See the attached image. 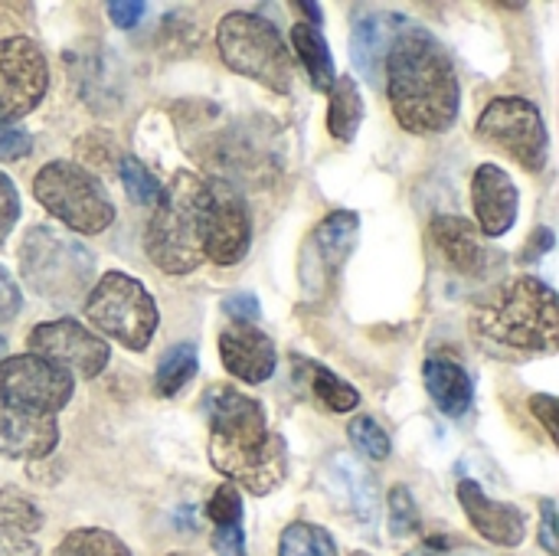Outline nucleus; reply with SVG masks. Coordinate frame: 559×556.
Wrapping results in <instances>:
<instances>
[{
    "instance_id": "f257e3e1",
    "label": "nucleus",
    "mask_w": 559,
    "mask_h": 556,
    "mask_svg": "<svg viewBox=\"0 0 559 556\" xmlns=\"http://www.w3.org/2000/svg\"><path fill=\"white\" fill-rule=\"evenodd\" d=\"M210 416V462L229 485L249 495H272L288 475V449L269 429L262 403L236 387H213L203 403Z\"/></svg>"
},
{
    "instance_id": "f03ea898",
    "label": "nucleus",
    "mask_w": 559,
    "mask_h": 556,
    "mask_svg": "<svg viewBox=\"0 0 559 556\" xmlns=\"http://www.w3.org/2000/svg\"><path fill=\"white\" fill-rule=\"evenodd\" d=\"M386 98L413 134H442L455 125L462 88L449 49L419 26H406L386 56Z\"/></svg>"
},
{
    "instance_id": "7ed1b4c3",
    "label": "nucleus",
    "mask_w": 559,
    "mask_h": 556,
    "mask_svg": "<svg viewBox=\"0 0 559 556\" xmlns=\"http://www.w3.org/2000/svg\"><path fill=\"white\" fill-rule=\"evenodd\" d=\"M472 331L511 351L554 354L559 347L557 292L534 275H521L472 315Z\"/></svg>"
},
{
    "instance_id": "20e7f679",
    "label": "nucleus",
    "mask_w": 559,
    "mask_h": 556,
    "mask_svg": "<svg viewBox=\"0 0 559 556\" xmlns=\"http://www.w3.org/2000/svg\"><path fill=\"white\" fill-rule=\"evenodd\" d=\"M206 229V180L190 170H177L170 187H164L160 203L144 233L147 259L167 275H187L206 262L203 252Z\"/></svg>"
},
{
    "instance_id": "39448f33",
    "label": "nucleus",
    "mask_w": 559,
    "mask_h": 556,
    "mask_svg": "<svg viewBox=\"0 0 559 556\" xmlns=\"http://www.w3.org/2000/svg\"><path fill=\"white\" fill-rule=\"evenodd\" d=\"M95 259L69 233L56 226H33L20 246V275L33 295L49 305L69 308L88 298Z\"/></svg>"
},
{
    "instance_id": "423d86ee",
    "label": "nucleus",
    "mask_w": 559,
    "mask_h": 556,
    "mask_svg": "<svg viewBox=\"0 0 559 556\" xmlns=\"http://www.w3.org/2000/svg\"><path fill=\"white\" fill-rule=\"evenodd\" d=\"M216 46H219L223 62L233 72H239L278 95L292 92L295 66H292L288 46H285L282 33L265 16L246 13V10L226 13L216 29Z\"/></svg>"
},
{
    "instance_id": "0eeeda50",
    "label": "nucleus",
    "mask_w": 559,
    "mask_h": 556,
    "mask_svg": "<svg viewBox=\"0 0 559 556\" xmlns=\"http://www.w3.org/2000/svg\"><path fill=\"white\" fill-rule=\"evenodd\" d=\"M33 193L49 216L75 233L98 236L115 223V203L108 200L105 187L72 161L43 164L33 177Z\"/></svg>"
},
{
    "instance_id": "6e6552de",
    "label": "nucleus",
    "mask_w": 559,
    "mask_h": 556,
    "mask_svg": "<svg viewBox=\"0 0 559 556\" xmlns=\"http://www.w3.org/2000/svg\"><path fill=\"white\" fill-rule=\"evenodd\" d=\"M82 308L102 334H108L128 351H144L154 341L157 305L151 292L124 272L102 275Z\"/></svg>"
},
{
    "instance_id": "1a4fd4ad",
    "label": "nucleus",
    "mask_w": 559,
    "mask_h": 556,
    "mask_svg": "<svg viewBox=\"0 0 559 556\" xmlns=\"http://www.w3.org/2000/svg\"><path fill=\"white\" fill-rule=\"evenodd\" d=\"M478 138L508 151L524 170L540 174L547 167V154H550V134L544 125V115L534 102L521 98V95H504L495 98L478 125H475Z\"/></svg>"
},
{
    "instance_id": "9d476101",
    "label": "nucleus",
    "mask_w": 559,
    "mask_h": 556,
    "mask_svg": "<svg viewBox=\"0 0 559 556\" xmlns=\"http://www.w3.org/2000/svg\"><path fill=\"white\" fill-rule=\"evenodd\" d=\"M360 239V216L354 210L328 213L305 239L298 252V279L308 301H321L337 285L350 252Z\"/></svg>"
},
{
    "instance_id": "9b49d317",
    "label": "nucleus",
    "mask_w": 559,
    "mask_h": 556,
    "mask_svg": "<svg viewBox=\"0 0 559 556\" xmlns=\"http://www.w3.org/2000/svg\"><path fill=\"white\" fill-rule=\"evenodd\" d=\"M72 377L43 357L20 354L0 360V403L20 413L56 416L72 400Z\"/></svg>"
},
{
    "instance_id": "f8f14e48",
    "label": "nucleus",
    "mask_w": 559,
    "mask_h": 556,
    "mask_svg": "<svg viewBox=\"0 0 559 556\" xmlns=\"http://www.w3.org/2000/svg\"><path fill=\"white\" fill-rule=\"evenodd\" d=\"M26 344H29L33 357H43L46 364L66 370L69 377H82V380L98 377L111 357L108 341H102L98 334H92L88 328H82L72 318L36 324L26 334Z\"/></svg>"
},
{
    "instance_id": "ddd939ff",
    "label": "nucleus",
    "mask_w": 559,
    "mask_h": 556,
    "mask_svg": "<svg viewBox=\"0 0 559 556\" xmlns=\"http://www.w3.org/2000/svg\"><path fill=\"white\" fill-rule=\"evenodd\" d=\"M49 88V66L29 36L0 39V121L29 115Z\"/></svg>"
},
{
    "instance_id": "4468645a",
    "label": "nucleus",
    "mask_w": 559,
    "mask_h": 556,
    "mask_svg": "<svg viewBox=\"0 0 559 556\" xmlns=\"http://www.w3.org/2000/svg\"><path fill=\"white\" fill-rule=\"evenodd\" d=\"M252 220L246 197L229 180H206V229L203 252L216 265H236L249 256Z\"/></svg>"
},
{
    "instance_id": "2eb2a0df",
    "label": "nucleus",
    "mask_w": 559,
    "mask_h": 556,
    "mask_svg": "<svg viewBox=\"0 0 559 556\" xmlns=\"http://www.w3.org/2000/svg\"><path fill=\"white\" fill-rule=\"evenodd\" d=\"M472 203L481 236H504L514 229L521 213V193L511 174L498 164H481L472 177Z\"/></svg>"
},
{
    "instance_id": "dca6fc26",
    "label": "nucleus",
    "mask_w": 559,
    "mask_h": 556,
    "mask_svg": "<svg viewBox=\"0 0 559 556\" xmlns=\"http://www.w3.org/2000/svg\"><path fill=\"white\" fill-rule=\"evenodd\" d=\"M459 501L472 528L491 541L495 547H521L527 537V518L521 508L508 501H495L478 482H462L459 485Z\"/></svg>"
},
{
    "instance_id": "f3484780",
    "label": "nucleus",
    "mask_w": 559,
    "mask_h": 556,
    "mask_svg": "<svg viewBox=\"0 0 559 556\" xmlns=\"http://www.w3.org/2000/svg\"><path fill=\"white\" fill-rule=\"evenodd\" d=\"M219 357L223 367L242 383H265L275 374V344L265 331L252 324H233L219 334Z\"/></svg>"
},
{
    "instance_id": "a211bd4d",
    "label": "nucleus",
    "mask_w": 559,
    "mask_h": 556,
    "mask_svg": "<svg viewBox=\"0 0 559 556\" xmlns=\"http://www.w3.org/2000/svg\"><path fill=\"white\" fill-rule=\"evenodd\" d=\"M403 29H406V16H400V13H367V16L354 20L350 59L370 85L383 82V66H386L390 46L396 43V36Z\"/></svg>"
},
{
    "instance_id": "6ab92c4d",
    "label": "nucleus",
    "mask_w": 559,
    "mask_h": 556,
    "mask_svg": "<svg viewBox=\"0 0 559 556\" xmlns=\"http://www.w3.org/2000/svg\"><path fill=\"white\" fill-rule=\"evenodd\" d=\"M59 442V426L56 416H36V413H20L0 403V456L10 459H46Z\"/></svg>"
},
{
    "instance_id": "aec40b11",
    "label": "nucleus",
    "mask_w": 559,
    "mask_h": 556,
    "mask_svg": "<svg viewBox=\"0 0 559 556\" xmlns=\"http://www.w3.org/2000/svg\"><path fill=\"white\" fill-rule=\"evenodd\" d=\"M432 242L452 269H459L465 275H475L478 269H485L488 249H485L475 223H468L462 216H436L432 220Z\"/></svg>"
},
{
    "instance_id": "412c9836",
    "label": "nucleus",
    "mask_w": 559,
    "mask_h": 556,
    "mask_svg": "<svg viewBox=\"0 0 559 556\" xmlns=\"http://www.w3.org/2000/svg\"><path fill=\"white\" fill-rule=\"evenodd\" d=\"M423 380L426 390L432 397V403L445 413V416H465L475 403V387L472 377L462 364L445 360V357H429L423 364Z\"/></svg>"
},
{
    "instance_id": "4be33fe9",
    "label": "nucleus",
    "mask_w": 559,
    "mask_h": 556,
    "mask_svg": "<svg viewBox=\"0 0 559 556\" xmlns=\"http://www.w3.org/2000/svg\"><path fill=\"white\" fill-rule=\"evenodd\" d=\"M292 46L311 79V85L318 92H331L334 85V59H331V49H328V39L321 33V26H311V23H295L292 26Z\"/></svg>"
},
{
    "instance_id": "5701e85b",
    "label": "nucleus",
    "mask_w": 559,
    "mask_h": 556,
    "mask_svg": "<svg viewBox=\"0 0 559 556\" xmlns=\"http://www.w3.org/2000/svg\"><path fill=\"white\" fill-rule=\"evenodd\" d=\"M364 121V95L354 75H341L331 85V105H328V131L341 141L350 144L360 131Z\"/></svg>"
},
{
    "instance_id": "b1692460",
    "label": "nucleus",
    "mask_w": 559,
    "mask_h": 556,
    "mask_svg": "<svg viewBox=\"0 0 559 556\" xmlns=\"http://www.w3.org/2000/svg\"><path fill=\"white\" fill-rule=\"evenodd\" d=\"M295 364L301 370H308V383H311L318 403H324L331 413H350V410L360 406V393L347 380H341L337 374H331L328 367L311 364V360H298V357H295Z\"/></svg>"
},
{
    "instance_id": "393cba45",
    "label": "nucleus",
    "mask_w": 559,
    "mask_h": 556,
    "mask_svg": "<svg viewBox=\"0 0 559 556\" xmlns=\"http://www.w3.org/2000/svg\"><path fill=\"white\" fill-rule=\"evenodd\" d=\"M197 347L193 344H174L164 351L160 364H157V374H154V383H157V393L160 397H177L193 377H197Z\"/></svg>"
},
{
    "instance_id": "a878e982",
    "label": "nucleus",
    "mask_w": 559,
    "mask_h": 556,
    "mask_svg": "<svg viewBox=\"0 0 559 556\" xmlns=\"http://www.w3.org/2000/svg\"><path fill=\"white\" fill-rule=\"evenodd\" d=\"M52 556H131L121 537H115L111 531L102 528H79L69 531Z\"/></svg>"
},
{
    "instance_id": "bb28decb",
    "label": "nucleus",
    "mask_w": 559,
    "mask_h": 556,
    "mask_svg": "<svg viewBox=\"0 0 559 556\" xmlns=\"http://www.w3.org/2000/svg\"><path fill=\"white\" fill-rule=\"evenodd\" d=\"M43 528V511L16 488H0V531L33 537Z\"/></svg>"
},
{
    "instance_id": "cd10ccee",
    "label": "nucleus",
    "mask_w": 559,
    "mask_h": 556,
    "mask_svg": "<svg viewBox=\"0 0 559 556\" xmlns=\"http://www.w3.org/2000/svg\"><path fill=\"white\" fill-rule=\"evenodd\" d=\"M278 556H337L334 537L308 521H295L282 531Z\"/></svg>"
},
{
    "instance_id": "c85d7f7f",
    "label": "nucleus",
    "mask_w": 559,
    "mask_h": 556,
    "mask_svg": "<svg viewBox=\"0 0 559 556\" xmlns=\"http://www.w3.org/2000/svg\"><path fill=\"white\" fill-rule=\"evenodd\" d=\"M118 174H121L124 193H128L134 203H141V206H157V203H160L164 184H160L138 157H124L121 167H118Z\"/></svg>"
},
{
    "instance_id": "c756f323",
    "label": "nucleus",
    "mask_w": 559,
    "mask_h": 556,
    "mask_svg": "<svg viewBox=\"0 0 559 556\" xmlns=\"http://www.w3.org/2000/svg\"><path fill=\"white\" fill-rule=\"evenodd\" d=\"M350 442H354L367 459H373V462L390 459V449H393L386 429H383L377 419H370V416H357V419L350 423Z\"/></svg>"
},
{
    "instance_id": "7c9ffc66",
    "label": "nucleus",
    "mask_w": 559,
    "mask_h": 556,
    "mask_svg": "<svg viewBox=\"0 0 559 556\" xmlns=\"http://www.w3.org/2000/svg\"><path fill=\"white\" fill-rule=\"evenodd\" d=\"M206 518L216 524V528H226V524H242V495L236 485H219L210 501H206Z\"/></svg>"
},
{
    "instance_id": "2f4dec72",
    "label": "nucleus",
    "mask_w": 559,
    "mask_h": 556,
    "mask_svg": "<svg viewBox=\"0 0 559 556\" xmlns=\"http://www.w3.org/2000/svg\"><path fill=\"white\" fill-rule=\"evenodd\" d=\"M390 531L396 537H406V534H416L419 531V511H416V501L409 495V488L396 485L390 492Z\"/></svg>"
},
{
    "instance_id": "473e14b6",
    "label": "nucleus",
    "mask_w": 559,
    "mask_h": 556,
    "mask_svg": "<svg viewBox=\"0 0 559 556\" xmlns=\"http://www.w3.org/2000/svg\"><path fill=\"white\" fill-rule=\"evenodd\" d=\"M16 220H20V193H16V184L0 170V246L7 242Z\"/></svg>"
},
{
    "instance_id": "72a5a7b5",
    "label": "nucleus",
    "mask_w": 559,
    "mask_h": 556,
    "mask_svg": "<svg viewBox=\"0 0 559 556\" xmlns=\"http://www.w3.org/2000/svg\"><path fill=\"white\" fill-rule=\"evenodd\" d=\"M33 151V138L20 125H3L0 121V161H20Z\"/></svg>"
},
{
    "instance_id": "f704fd0d",
    "label": "nucleus",
    "mask_w": 559,
    "mask_h": 556,
    "mask_svg": "<svg viewBox=\"0 0 559 556\" xmlns=\"http://www.w3.org/2000/svg\"><path fill=\"white\" fill-rule=\"evenodd\" d=\"M213 551H216V556H246V531H242V524L216 528Z\"/></svg>"
},
{
    "instance_id": "c9c22d12",
    "label": "nucleus",
    "mask_w": 559,
    "mask_h": 556,
    "mask_svg": "<svg viewBox=\"0 0 559 556\" xmlns=\"http://www.w3.org/2000/svg\"><path fill=\"white\" fill-rule=\"evenodd\" d=\"M20 308H23V295H20L16 282L10 279V272L0 265V321L16 318V315H20Z\"/></svg>"
},
{
    "instance_id": "e433bc0d",
    "label": "nucleus",
    "mask_w": 559,
    "mask_h": 556,
    "mask_svg": "<svg viewBox=\"0 0 559 556\" xmlns=\"http://www.w3.org/2000/svg\"><path fill=\"white\" fill-rule=\"evenodd\" d=\"M531 410H534V416L544 423V429H547V436L559 442V426H557V413H559V403L557 397H547V393H537V397H531Z\"/></svg>"
},
{
    "instance_id": "4c0bfd02",
    "label": "nucleus",
    "mask_w": 559,
    "mask_h": 556,
    "mask_svg": "<svg viewBox=\"0 0 559 556\" xmlns=\"http://www.w3.org/2000/svg\"><path fill=\"white\" fill-rule=\"evenodd\" d=\"M223 311H226L229 318H239V324H246V321H259V301H255V295H246V292L229 295V298H226V305H223Z\"/></svg>"
},
{
    "instance_id": "58836bf2",
    "label": "nucleus",
    "mask_w": 559,
    "mask_h": 556,
    "mask_svg": "<svg viewBox=\"0 0 559 556\" xmlns=\"http://www.w3.org/2000/svg\"><path fill=\"white\" fill-rule=\"evenodd\" d=\"M108 16H111V23L115 26H121V29H131L141 16H144V3H138V0H131V3H108Z\"/></svg>"
},
{
    "instance_id": "ea45409f",
    "label": "nucleus",
    "mask_w": 559,
    "mask_h": 556,
    "mask_svg": "<svg viewBox=\"0 0 559 556\" xmlns=\"http://www.w3.org/2000/svg\"><path fill=\"white\" fill-rule=\"evenodd\" d=\"M0 556H39V547H36V541H29L23 534L0 531Z\"/></svg>"
},
{
    "instance_id": "a19ab883",
    "label": "nucleus",
    "mask_w": 559,
    "mask_h": 556,
    "mask_svg": "<svg viewBox=\"0 0 559 556\" xmlns=\"http://www.w3.org/2000/svg\"><path fill=\"white\" fill-rule=\"evenodd\" d=\"M540 511H544V528H540V544H544V551L547 554L557 556V505L547 498L544 505H540Z\"/></svg>"
},
{
    "instance_id": "79ce46f5",
    "label": "nucleus",
    "mask_w": 559,
    "mask_h": 556,
    "mask_svg": "<svg viewBox=\"0 0 559 556\" xmlns=\"http://www.w3.org/2000/svg\"><path fill=\"white\" fill-rule=\"evenodd\" d=\"M550 249H554V233H550L547 226H537L534 236H531V242H527V256H524V259L544 256V252H550Z\"/></svg>"
},
{
    "instance_id": "37998d69",
    "label": "nucleus",
    "mask_w": 559,
    "mask_h": 556,
    "mask_svg": "<svg viewBox=\"0 0 559 556\" xmlns=\"http://www.w3.org/2000/svg\"><path fill=\"white\" fill-rule=\"evenodd\" d=\"M298 7L311 16V26H321V13H324V10H321L318 3H298Z\"/></svg>"
},
{
    "instance_id": "c03bdc74",
    "label": "nucleus",
    "mask_w": 559,
    "mask_h": 556,
    "mask_svg": "<svg viewBox=\"0 0 559 556\" xmlns=\"http://www.w3.org/2000/svg\"><path fill=\"white\" fill-rule=\"evenodd\" d=\"M3 354H7V341L0 338V360H3Z\"/></svg>"
},
{
    "instance_id": "a18cd8bd",
    "label": "nucleus",
    "mask_w": 559,
    "mask_h": 556,
    "mask_svg": "<svg viewBox=\"0 0 559 556\" xmlns=\"http://www.w3.org/2000/svg\"><path fill=\"white\" fill-rule=\"evenodd\" d=\"M350 556H370V554H364V551H357V554H350Z\"/></svg>"
},
{
    "instance_id": "49530a36",
    "label": "nucleus",
    "mask_w": 559,
    "mask_h": 556,
    "mask_svg": "<svg viewBox=\"0 0 559 556\" xmlns=\"http://www.w3.org/2000/svg\"><path fill=\"white\" fill-rule=\"evenodd\" d=\"M167 556H190V554H167Z\"/></svg>"
}]
</instances>
